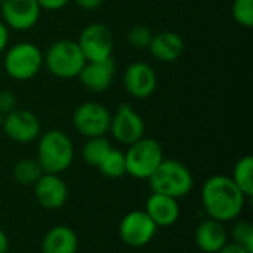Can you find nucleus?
<instances>
[{
	"mask_svg": "<svg viewBox=\"0 0 253 253\" xmlns=\"http://www.w3.org/2000/svg\"><path fill=\"white\" fill-rule=\"evenodd\" d=\"M74 160V145L71 138L59 129H52L39 136L37 162L44 173L61 175Z\"/></svg>",
	"mask_w": 253,
	"mask_h": 253,
	"instance_id": "f03ea898",
	"label": "nucleus"
},
{
	"mask_svg": "<svg viewBox=\"0 0 253 253\" xmlns=\"http://www.w3.org/2000/svg\"><path fill=\"white\" fill-rule=\"evenodd\" d=\"M1 130L9 139L18 144H28L39 139L42 132L40 119L31 110L15 108L3 117Z\"/></svg>",
	"mask_w": 253,
	"mask_h": 253,
	"instance_id": "9d476101",
	"label": "nucleus"
},
{
	"mask_svg": "<svg viewBox=\"0 0 253 253\" xmlns=\"http://www.w3.org/2000/svg\"><path fill=\"white\" fill-rule=\"evenodd\" d=\"M116 76V62L111 58L104 61H86L77 79L82 86L92 93H102L113 84Z\"/></svg>",
	"mask_w": 253,
	"mask_h": 253,
	"instance_id": "4468645a",
	"label": "nucleus"
},
{
	"mask_svg": "<svg viewBox=\"0 0 253 253\" xmlns=\"http://www.w3.org/2000/svg\"><path fill=\"white\" fill-rule=\"evenodd\" d=\"M77 43L86 61H104L113 55L114 36L105 24L92 22L82 30Z\"/></svg>",
	"mask_w": 253,
	"mask_h": 253,
	"instance_id": "6e6552de",
	"label": "nucleus"
},
{
	"mask_svg": "<svg viewBox=\"0 0 253 253\" xmlns=\"http://www.w3.org/2000/svg\"><path fill=\"white\" fill-rule=\"evenodd\" d=\"M84 64V55L74 40H56L47 47L46 53H43V65L47 71L64 80L76 79Z\"/></svg>",
	"mask_w": 253,
	"mask_h": 253,
	"instance_id": "20e7f679",
	"label": "nucleus"
},
{
	"mask_svg": "<svg viewBox=\"0 0 253 253\" xmlns=\"http://www.w3.org/2000/svg\"><path fill=\"white\" fill-rule=\"evenodd\" d=\"M194 240L200 252L216 253L228 243V233L222 222L209 218L199 224Z\"/></svg>",
	"mask_w": 253,
	"mask_h": 253,
	"instance_id": "f3484780",
	"label": "nucleus"
},
{
	"mask_svg": "<svg viewBox=\"0 0 253 253\" xmlns=\"http://www.w3.org/2000/svg\"><path fill=\"white\" fill-rule=\"evenodd\" d=\"M73 1L83 10H95L99 9L105 0H73Z\"/></svg>",
	"mask_w": 253,
	"mask_h": 253,
	"instance_id": "c85d7f7f",
	"label": "nucleus"
},
{
	"mask_svg": "<svg viewBox=\"0 0 253 253\" xmlns=\"http://www.w3.org/2000/svg\"><path fill=\"white\" fill-rule=\"evenodd\" d=\"M71 0H37L42 10H59L64 6H67Z\"/></svg>",
	"mask_w": 253,
	"mask_h": 253,
	"instance_id": "cd10ccee",
	"label": "nucleus"
},
{
	"mask_svg": "<svg viewBox=\"0 0 253 253\" xmlns=\"http://www.w3.org/2000/svg\"><path fill=\"white\" fill-rule=\"evenodd\" d=\"M33 187L37 203L47 211L61 209L67 203L68 188L59 175L43 173Z\"/></svg>",
	"mask_w": 253,
	"mask_h": 253,
	"instance_id": "2eb2a0df",
	"label": "nucleus"
},
{
	"mask_svg": "<svg viewBox=\"0 0 253 253\" xmlns=\"http://www.w3.org/2000/svg\"><path fill=\"white\" fill-rule=\"evenodd\" d=\"M126 173L135 179H148L165 160L163 148L154 138L142 136L139 141L129 145L125 153Z\"/></svg>",
	"mask_w": 253,
	"mask_h": 253,
	"instance_id": "423d86ee",
	"label": "nucleus"
},
{
	"mask_svg": "<svg viewBox=\"0 0 253 253\" xmlns=\"http://www.w3.org/2000/svg\"><path fill=\"white\" fill-rule=\"evenodd\" d=\"M233 243L243 246L249 253H253V225L249 221H239L231 228Z\"/></svg>",
	"mask_w": 253,
	"mask_h": 253,
	"instance_id": "b1692460",
	"label": "nucleus"
},
{
	"mask_svg": "<svg viewBox=\"0 0 253 253\" xmlns=\"http://www.w3.org/2000/svg\"><path fill=\"white\" fill-rule=\"evenodd\" d=\"M110 132L117 142L129 147L145 135V123L130 105L122 104L111 116Z\"/></svg>",
	"mask_w": 253,
	"mask_h": 253,
	"instance_id": "f8f14e48",
	"label": "nucleus"
},
{
	"mask_svg": "<svg viewBox=\"0 0 253 253\" xmlns=\"http://www.w3.org/2000/svg\"><path fill=\"white\" fill-rule=\"evenodd\" d=\"M148 181L153 193L165 194L176 200L185 197L194 185V178L190 169L173 159H165Z\"/></svg>",
	"mask_w": 253,
	"mask_h": 253,
	"instance_id": "7ed1b4c3",
	"label": "nucleus"
},
{
	"mask_svg": "<svg viewBox=\"0 0 253 253\" xmlns=\"http://www.w3.org/2000/svg\"><path fill=\"white\" fill-rule=\"evenodd\" d=\"M0 15L7 28L15 31H28L37 25L42 7L37 0H1Z\"/></svg>",
	"mask_w": 253,
	"mask_h": 253,
	"instance_id": "9b49d317",
	"label": "nucleus"
},
{
	"mask_svg": "<svg viewBox=\"0 0 253 253\" xmlns=\"http://www.w3.org/2000/svg\"><path fill=\"white\" fill-rule=\"evenodd\" d=\"M144 211L157 227L173 225L179 219V213H181L176 199L159 193H153L148 197Z\"/></svg>",
	"mask_w": 253,
	"mask_h": 253,
	"instance_id": "dca6fc26",
	"label": "nucleus"
},
{
	"mask_svg": "<svg viewBox=\"0 0 253 253\" xmlns=\"http://www.w3.org/2000/svg\"><path fill=\"white\" fill-rule=\"evenodd\" d=\"M1 125H3V116L0 114V130H1Z\"/></svg>",
	"mask_w": 253,
	"mask_h": 253,
	"instance_id": "473e14b6",
	"label": "nucleus"
},
{
	"mask_svg": "<svg viewBox=\"0 0 253 253\" xmlns=\"http://www.w3.org/2000/svg\"><path fill=\"white\" fill-rule=\"evenodd\" d=\"M43 169L37 159H22L13 168V179L21 185H34L43 175Z\"/></svg>",
	"mask_w": 253,
	"mask_h": 253,
	"instance_id": "4be33fe9",
	"label": "nucleus"
},
{
	"mask_svg": "<svg viewBox=\"0 0 253 253\" xmlns=\"http://www.w3.org/2000/svg\"><path fill=\"white\" fill-rule=\"evenodd\" d=\"M98 169L107 178H111V179L122 178L123 175H126L125 153L120 151V150H117V148H111L108 151V154L105 156V159L98 166Z\"/></svg>",
	"mask_w": 253,
	"mask_h": 253,
	"instance_id": "5701e85b",
	"label": "nucleus"
},
{
	"mask_svg": "<svg viewBox=\"0 0 253 253\" xmlns=\"http://www.w3.org/2000/svg\"><path fill=\"white\" fill-rule=\"evenodd\" d=\"M185 43L182 37L175 31H162L153 34L148 46L150 53L160 62H175L184 53Z\"/></svg>",
	"mask_w": 253,
	"mask_h": 253,
	"instance_id": "a211bd4d",
	"label": "nucleus"
},
{
	"mask_svg": "<svg viewBox=\"0 0 253 253\" xmlns=\"http://www.w3.org/2000/svg\"><path fill=\"white\" fill-rule=\"evenodd\" d=\"M0 1H1V0H0Z\"/></svg>",
	"mask_w": 253,
	"mask_h": 253,
	"instance_id": "f704fd0d",
	"label": "nucleus"
},
{
	"mask_svg": "<svg viewBox=\"0 0 253 253\" xmlns=\"http://www.w3.org/2000/svg\"><path fill=\"white\" fill-rule=\"evenodd\" d=\"M157 228L159 227L145 211H132L122 218L119 234L125 245L130 248H144L154 239Z\"/></svg>",
	"mask_w": 253,
	"mask_h": 253,
	"instance_id": "1a4fd4ad",
	"label": "nucleus"
},
{
	"mask_svg": "<svg viewBox=\"0 0 253 253\" xmlns=\"http://www.w3.org/2000/svg\"><path fill=\"white\" fill-rule=\"evenodd\" d=\"M7 44H9V28L0 19V53H3L7 49Z\"/></svg>",
	"mask_w": 253,
	"mask_h": 253,
	"instance_id": "c756f323",
	"label": "nucleus"
},
{
	"mask_svg": "<svg viewBox=\"0 0 253 253\" xmlns=\"http://www.w3.org/2000/svg\"><path fill=\"white\" fill-rule=\"evenodd\" d=\"M196 253H205V252H196Z\"/></svg>",
	"mask_w": 253,
	"mask_h": 253,
	"instance_id": "72a5a7b5",
	"label": "nucleus"
},
{
	"mask_svg": "<svg viewBox=\"0 0 253 253\" xmlns=\"http://www.w3.org/2000/svg\"><path fill=\"white\" fill-rule=\"evenodd\" d=\"M79 239L73 228L67 225L52 227L43 237V253H77Z\"/></svg>",
	"mask_w": 253,
	"mask_h": 253,
	"instance_id": "6ab92c4d",
	"label": "nucleus"
},
{
	"mask_svg": "<svg viewBox=\"0 0 253 253\" xmlns=\"http://www.w3.org/2000/svg\"><path fill=\"white\" fill-rule=\"evenodd\" d=\"M156 70L147 62H132L123 74V86L135 99H147L157 89Z\"/></svg>",
	"mask_w": 253,
	"mask_h": 253,
	"instance_id": "ddd939ff",
	"label": "nucleus"
},
{
	"mask_svg": "<svg viewBox=\"0 0 253 253\" xmlns=\"http://www.w3.org/2000/svg\"><path fill=\"white\" fill-rule=\"evenodd\" d=\"M111 116L113 114L104 104L87 101L74 110L73 125L76 130L86 138L105 136L110 132Z\"/></svg>",
	"mask_w": 253,
	"mask_h": 253,
	"instance_id": "0eeeda50",
	"label": "nucleus"
},
{
	"mask_svg": "<svg viewBox=\"0 0 253 253\" xmlns=\"http://www.w3.org/2000/svg\"><path fill=\"white\" fill-rule=\"evenodd\" d=\"M18 108V98L12 90H0V114L4 117L10 111Z\"/></svg>",
	"mask_w": 253,
	"mask_h": 253,
	"instance_id": "bb28decb",
	"label": "nucleus"
},
{
	"mask_svg": "<svg viewBox=\"0 0 253 253\" xmlns=\"http://www.w3.org/2000/svg\"><path fill=\"white\" fill-rule=\"evenodd\" d=\"M216 253H249L243 246L237 245V243H227L221 251H218Z\"/></svg>",
	"mask_w": 253,
	"mask_h": 253,
	"instance_id": "7c9ffc66",
	"label": "nucleus"
},
{
	"mask_svg": "<svg viewBox=\"0 0 253 253\" xmlns=\"http://www.w3.org/2000/svg\"><path fill=\"white\" fill-rule=\"evenodd\" d=\"M233 182L239 187V190L246 196H253V157L245 156L234 165L233 169Z\"/></svg>",
	"mask_w": 253,
	"mask_h": 253,
	"instance_id": "aec40b11",
	"label": "nucleus"
},
{
	"mask_svg": "<svg viewBox=\"0 0 253 253\" xmlns=\"http://www.w3.org/2000/svg\"><path fill=\"white\" fill-rule=\"evenodd\" d=\"M3 65L10 79L27 82L40 73L43 67V52L31 42H18L6 49Z\"/></svg>",
	"mask_w": 253,
	"mask_h": 253,
	"instance_id": "39448f33",
	"label": "nucleus"
},
{
	"mask_svg": "<svg viewBox=\"0 0 253 253\" xmlns=\"http://www.w3.org/2000/svg\"><path fill=\"white\" fill-rule=\"evenodd\" d=\"M151 39H153V33L145 25H133L127 31V43L138 50L148 49Z\"/></svg>",
	"mask_w": 253,
	"mask_h": 253,
	"instance_id": "a878e982",
	"label": "nucleus"
},
{
	"mask_svg": "<svg viewBox=\"0 0 253 253\" xmlns=\"http://www.w3.org/2000/svg\"><path fill=\"white\" fill-rule=\"evenodd\" d=\"M111 148H113V145L105 136L87 138V141L84 142V145L82 148V157L87 165L98 168Z\"/></svg>",
	"mask_w": 253,
	"mask_h": 253,
	"instance_id": "412c9836",
	"label": "nucleus"
},
{
	"mask_svg": "<svg viewBox=\"0 0 253 253\" xmlns=\"http://www.w3.org/2000/svg\"><path fill=\"white\" fill-rule=\"evenodd\" d=\"M202 205L211 219L230 222L242 213L246 196L239 190L230 176H211L202 187Z\"/></svg>",
	"mask_w": 253,
	"mask_h": 253,
	"instance_id": "f257e3e1",
	"label": "nucleus"
},
{
	"mask_svg": "<svg viewBox=\"0 0 253 253\" xmlns=\"http://www.w3.org/2000/svg\"><path fill=\"white\" fill-rule=\"evenodd\" d=\"M9 249V239L3 230H0V253H7Z\"/></svg>",
	"mask_w": 253,
	"mask_h": 253,
	"instance_id": "2f4dec72",
	"label": "nucleus"
},
{
	"mask_svg": "<svg viewBox=\"0 0 253 253\" xmlns=\"http://www.w3.org/2000/svg\"><path fill=\"white\" fill-rule=\"evenodd\" d=\"M233 18L234 21L245 27H253V0H234L233 3Z\"/></svg>",
	"mask_w": 253,
	"mask_h": 253,
	"instance_id": "393cba45",
	"label": "nucleus"
}]
</instances>
